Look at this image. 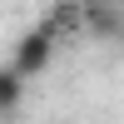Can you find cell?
Returning <instances> with one entry per match:
<instances>
[{"label":"cell","instance_id":"cell-1","mask_svg":"<svg viewBox=\"0 0 124 124\" xmlns=\"http://www.w3.org/2000/svg\"><path fill=\"white\" fill-rule=\"evenodd\" d=\"M50 55H55V35L50 30H30L25 40H20V50H15V75L20 79H30V75H40V70L50 65Z\"/></svg>","mask_w":124,"mask_h":124},{"label":"cell","instance_id":"cell-2","mask_svg":"<svg viewBox=\"0 0 124 124\" xmlns=\"http://www.w3.org/2000/svg\"><path fill=\"white\" fill-rule=\"evenodd\" d=\"M20 94H25V79H20L15 70H0V109H15Z\"/></svg>","mask_w":124,"mask_h":124}]
</instances>
